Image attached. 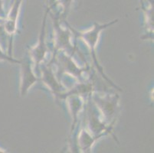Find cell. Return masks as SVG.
<instances>
[{
	"instance_id": "1",
	"label": "cell",
	"mask_w": 154,
	"mask_h": 153,
	"mask_svg": "<svg viewBox=\"0 0 154 153\" xmlns=\"http://www.w3.org/2000/svg\"><path fill=\"white\" fill-rule=\"evenodd\" d=\"M117 22V20H114L112 21V22H108V23L102 24V25L94 23L93 27H92L91 29H89V30L83 32H78V35L79 36V38L83 39V40L85 41V44L88 45V48L90 50L92 58H93L94 60V64L97 66V70L99 71V72H100V74H101V75L103 76V78H104L105 79L107 80V81L111 84L112 86H113L114 87L118 89L119 90H121L117 85H115V84H113L110 80H109L108 78H107V76L105 75L104 73H103V68H102V67L100 65V64H99L98 61H97V57L96 55V47L97 44V41H98L99 37H100V32L103 30H104L105 29L110 27V25H113V24L116 23Z\"/></svg>"
},
{
	"instance_id": "2",
	"label": "cell",
	"mask_w": 154,
	"mask_h": 153,
	"mask_svg": "<svg viewBox=\"0 0 154 153\" xmlns=\"http://www.w3.org/2000/svg\"><path fill=\"white\" fill-rule=\"evenodd\" d=\"M93 99L100 109L104 123L113 126L117 119L116 115L118 113L119 96L117 94H106L104 96L94 94Z\"/></svg>"
},
{
	"instance_id": "3",
	"label": "cell",
	"mask_w": 154,
	"mask_h": 153,
	"mask_svg": "<svg viewBox=\"0 0 154 153\" xmlns=\"http://www.w3.org/2000/svg\"><path fill=\"white\" fill-rule=\"evenodd\" d=\"M54 20V42L57 50H61L72 55L75 52V47H73L71 41V32L67 29L61 27L59 23V15H55Z\"/></svg>"
},
{
	"instance_id": "4",
	"label": "cell",
	"mask_w": 154,
	"mask_h": 153,
	"mask_svg": "<svg viewBox=\"0 0 154 153\" xmlns=\"http://www.w3.org/2000/svg\"><path fill=\"white\" fill-rule=\"evenodd\" d=\"M49 11L50 10L48 8H46L37 44L35 47H32L29 49L30 57L33 64H35V69L37 70V71H38L39 67L42 64V62L44 61V59L45 58L46 54H47L48 48L45 44V25L48 14Z\"/></svg>"
},
{
	"instance_id": "5",
	"label": "cell",
	"mask_w": 154,
	"mask_h": 153,
	"mask_svg": "<svg viewBox=\"0 0 154 153\" xmlns=\"http://www.w3.org/2000/svg\"><path fill=\"white\" fill-rule=\"evenodd\" d=\"M32 59L26 57L21 61L20 71V94L22 96H26L29 89L38 81V78L35 74L32 65Z\"/></svg>"
},
{
	"instance_id": "6",
	"label": "cell",
	"mask_w": 154,
	"mask_h": 153,
	"mask_svg": "<svg viewBox=\"0 0 154 153\" xmlns=\"http://www.w3.org/2000/svg\"><path fill=\"white\" fill-rule=\"evenodd\" d=\"M41 67L42 80L53 93V94L56 97H58L59 95L64 93V89L63 88L62 85L59 81H58L54 75L51 64H49V65H41Z\"/></svg>"
},
{
	"instance_id": "7",
	"label": "cell",
	"mask_w": 154,
	"mask_h": 153,
	"mask_svg": "<svg viewBox=\"0 0 154 153\" xmlns=\"http://www.w3.org/2000/svg\"><path fill=\"white\" fill-rule=\"evenodd\" d=\"M22 0H12V5L9 14L5 17L3 28L6 35L10 36V41L17 31V21Z\"/></svg>"
},
{
	"instance_id": "8",
	"label": "cell",
	"mask_w": 154,
	"mask_h": 153,
	"mask_svg": "<svg viewBox=\"0 0 154 153\" xmlns=\"http://www.w3.org/2000/svg\"><path fill=\"white\" fill-rule=\"evenodd\" d=\"M58 60H59V64H61L64 71H66L67 72L79 80H82L83 78L82 74L85 72L86 69H80L77 64L73 61L72 58L71 57H68L64 54V51H61V54H60Z\"/></svg>"
},
{
	"instance_id": "9",
	"label": "cell",
	"mask_w": 154,
	"mask_h": 153,
	"mask_svg": "<svg viewBox=\"0 0 154 153\" xmlns=\"http://www.w3.org/2000/svg\"><path fill=\"white\" fill-rule=\"evenodd\" d=\"M100 137H102L101 136H94L85 129H82L78 135V148L82 150L83 152L89 151L91 149V147L93 146L95 142Z\"/></svg>"
},
{
	"instance_id": "10",
	"label": "cell",
	"mask_w": 154,
	"mask_h": 153,
	"mask_svg": "<svg viewBox=\"0 0 154 153\" xmlns=\"http://www.w3.org/2000/svg\"><path fill=\"white\" fill-rule=\"evenodd\" d=\"M65 99L68 101V108H69L70 112H71V114L73 118L72 129H71V133H72L74 129H75L77 121H78V114L83 108L84 102L82 97L78 95H71V96H67Z\"/></svg>"
},
{
	"instance_id": "11",
	"label": "cell",
	"mask_w": 154,
	"mask_h": 153,
	"mask_svg": "<svg viewBox=\"0 0 154 153\" xmlns=\"http://www.w3.org/2000/svg\"><path fill=\"white\" fill-rule=\"evenodd\" d=\"M73 1L74 0H57L56 1L55 6L59 5L61 8V12L59 14V15H61V19L62 18L64 19L66 18L73 3Z\"/></svg>"
},
{
	"instance_id": "12",
	"label": "cell",
	"mask_w": 154,
	"mask_h": 153,
	"mask_svg": "<svg viewBox=\"0 0 154 153\" xmlns=\"http://www.w3.org/2000/svg\"><path fill=\"white\" fill-rule=\"evenodd\" d=\"M0 61H9V62L15 63V64H20L21 63V61L19 60H16L11 56H8L7 54H5V53H4L1 49V47H0Z\"/></svg>"
},
{
	"instance_id": "13",
	"label": "cell",
	"mask_w": 154,
	"mask_h": 153,
	"mask_svg": "<svg viewBox=\"0 0 154 153\" xmlns=\"http://www.w3.org/2000/svg\"><path fill=\"white\" fill-rule=\"evenodd\" d=\"M5 17H6V15L4 10V2L3 0H0V18L5 19Z\"/></svg>"
},
{
	"instance_id": "14",
	"label": "cell",
	"mask_w": 154,
	"mask_h": 153,
	"mask_svg": "<svg viewBox=\"0 0 154 153\" xmlns=\"http://www.w3.org/2000/svg\"><path fill=\"white\" fill-rule=\"evenodd\" d=\"M56 1H57V0H48L47 7H46V8H48L50 10L51 8L55 6Z\"/></svg>"
},
{
	"instance_id": "15",
	"label": "cell",
	"mask_w": 154,
	"mask_h": 153,
	"mask_svg": "<svg viewBox=\"0 0 154 153\" xmlns=\"http://www.w3.org/2000/svg\"><path fill=\"white\" fill-rule=\"evenodd\" d=\"M140 2L141 6H142V5L144 4V0H140Z\"/></svg>"
}]
</instances>
